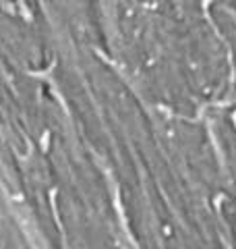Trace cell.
Returning <instances> with one entry per match:
<instances>
[{
	"label": "cell",
	"mask_w": 236,
	"mask_h": 249,
	"mask_svg": "<svg viewBox=\"0 0 236 249\" xmlns=\"http://www.w3.org/2000/svg\"><path fill=\"white\" fill-rule=\"evenodd\" d=\"M230 123L236 127V108H232V110H230Z\"/></svg>",
	"instance_id": "1"
}]
</instances>
